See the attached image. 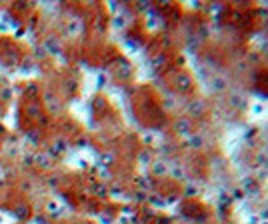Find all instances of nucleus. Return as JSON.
Segmentation results:
<instances>
[{"label": "nucleus", "mask_w": 268, "mask_h": 224, "mask_svg": "<svg viewBox=\"0 0 268 224\" xmlns=\"http://www.w3.org/2000/svg\"><path fill=\"white\" fill-rule=\"evenodd\" d=\"M46 214H48V216H54V218L62 216V206H60L56 200H48V202H46Z\"/></svg>", "instance_id": "f257e3e1"}, {"label": "nucleus", "mask_w": 268, "mask_h": 224, "mask_svg": "<svg viewBox=\"0 0 268 224\" xmlns=\"http://www.w3.org/2000/svg\"><path fill=\"white\" fill-rule=\"evenodd\" d=\"M44 102H46V106H48V110H50V112H54V114H56V112L60 110V104H58V98H56L54 94H50V92H46V94H44Z\"/></svg>", "instance_id": "f03ea898"}, {"label": "nucleus", "mask_w": 268, "mask_h": 224, "mask_svg": "<svg viewBox=\"0 0 268 224\" xmlns=\"http://www.w3.org/2000/svg\"><path fill=\"white\" fill-rule=\"evenodd\" d=\"M34 160H36V166H40V168H48L50 166V158H46L44 154H36Z\"/></svg>", "instance_id": "7ed1b4c3"}, {"label": "nucleus", "mask_w": 268, "mask_h": 224, "mask_svg": "<svg viewBox=\"0 0 268 224\" xmlns=\"http://www.w3.org/2000/svg\"><path fill=\"white\" fill-rule=\"evenodd\" d=\"M14 214H16L18 218H22V220H24V218L28 216V206H26V204H20V206L14 210Z\"/></svg>", "instance_id": "20e7f679"}, {"label": "nucleus", "mask_w": 268, "mask_h": 224, "mask_svg": "<svg viewBox=\"0 0 268 224\" xmlns=\"http://www.w3.org/2000/svg\"><path fill=\"white\" fill-rule=\"evenodd\" d=\"M28 110H30V114H32V116H38V114H40V106H38V102L30 104V108H28Z\"/></svg>", "instance_id": "39448f33"}, {"label": "nucleus", "mask_w": 268, "mask_h": 224, "mask_svg": "<svg viewBox=\"0 0 268 224\" xmlns=\"http://www.w3.org/2000/svg\"><path fill=\"white\" fill-rule=\"evenodd\" d=\"M0 116H2V106H0Z\"/></svg>", "instance_id": "423d86ee"}]
</instances>
